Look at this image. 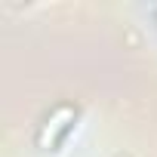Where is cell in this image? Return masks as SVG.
<instances>
[{"label": "cell", "instance_id": "cell-1", "mask_svg": "<svg viewBox=\"0 0 157 157\" xmlns=\"http://www.w3.org/2000/svg\"><path fill=\"white\" fill-rule=\"evenodd\" d=\"M71 123H74V111L71 108H59L49 120H46V126L40 129V136H37V145L40 148H59L62 145V139L71 132Z\"/></svg>", "mask_w": 157, "mask_h": 157}]
</instances>
